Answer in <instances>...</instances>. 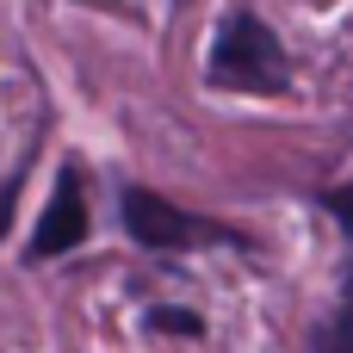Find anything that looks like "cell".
Masks as SVG:
<instances>
[{
	"label": "cell",
	"instance_id": "1",
	"mask_svg": "<svg viewBox=\"0 0 353 353\" xmlns=\"http://www.w3.org/2000/svg\"><path fill=\"white\" fill-rule=\"evenodd\" d=\"M118 211H124V230H130L143 248H155V254H186V248H230V254H248V248H254L236 223L199 217V211H186V205L149 192V186H124Z\"/></svg>",
	"mask_w": 353,
	"mask_h": 353
},
{
	"label": "cell",
	"instance_id": "2",
	"mask_svg": "<svg viewBox=\"0 0 353 353\" xmlns=\"http://www.w3.org/2000/svg\"><path fill=\"white\" fill-rule=\"evenodd\" d=\"M211 81L217 87H242V93H279L292 87V56L279 43V31L261 19V12H230L217 25V43H211Z\"/></svg>",
	"mask_w": 353,
	"mask_h": 353
},
{
	"label": "cell",
	"instance_id": "3",
	"mask_svg": "<svg viewBox=\"0 0 353 353\" xmlns=\"http://www.w3.org/2000/svg\"><path fill=\"white\" fill-rule=\"evenodd\" d=\"M81 242H87V186H81V168H74V161H62L56 192H50V205H43L37 230H31L25 261H56V254H68V248H81Z\"/></svg>",
	"mask_w": 353,
	"mask_h": 353
},
{
	"label": "cell",
	"instance_id": "4",
	"mask_svg": "<svg viewBox=\"0 0 353 353\" xmlns=\"http://www.w3.org/2000/svg\"><path fill=\"white\" fill-rule=\"evenodd\" d=\"M310 353H353V279H347V292H341V310L316 329Z\"/></svg>",
	"mask_w": 353,
	"mask_h": 353
},
{
	"label": "cell",
	"instance_id": "5",
	"mask_svg": "<svg viewBox=\"0 0 353 353\" xmlns=\"http://www.w3.org/2000/svg\"><path fill=\"white\" fill-rule=\"evenodd\" d=\"M149 329L155 335H205V316H192V310H155Z\"/></svg>",
	"mask_w": 353,
	"mask_h": 353
},
{
	"label": "cell",
	"instance_id": "6",
	"mask_svg": "<svg viewBox=\"0 0 353 353\" xmlns=\"http://www.w3.org/2000/svg\"><path fill=\"white\" fill-rule=\"evenodd\" d=\"M19 180H25V168H12V174L0 180V242H6V230H12V211H19Z\"/></svg>",
	"mask_w": 353,
	"mask_h": 353
},
{
	"label": "cell",
	"instance_id": "7",
	"mask_svg": "<svg viewBox=\"0 0 353 353\" xmlns=\"http://www.w3.org/2000/svg\"><path fill=\"white\" fill-rule=\"evenodd\" d=\"M323 205H329V217H335V223L353 236V186H335V192H323Z\"/></svg>",
	"mask_w": 353,
	"mask_h": 353
}]
</instances>
